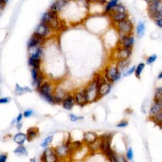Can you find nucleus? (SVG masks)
I'll list each match as a JSON object with an SVG mask.
<instances>
[{
	"label": "nucleus",
	"mask_w": 162,
	"mask_h": 162,
	"mask_svg": "<svg viewBox=\"0 0 162 162\" xmlns=\"http://www.w3.org/2000/svg\"><path fill=\"white\" fill-rule=\"evenodd\" d=\"M102 76L101 72L96 73L92 80L84 86L88 104L96 103L100 100L98 93V82Z\"/></svg>",
	"instance_id": "f257e3e1"
},
{
	"label": "nucleus",
	"mask_w": 162,
	"mask_h": 162,
	"mask_svg": "<svg viewBox=\"0 0 162 162\" xmlns=\"http://www.w3.org/2000/svg\"><path fill=\"white\" fill-rule=\"evenodd\" d=\"M56 83L52 79H46L36 91L41 98L47 103L56 105L54 97V89Z\"/></svg>",
	"instance_id": "f03ea898"
},
{
	"label": "nucleus",
	"mask_w": 162,
	"mask_h": 162,
	"mask_svg": "<svg viewBox=\"0 0 162 162\" xmlns=\"http://www.w3.org/2000/svg\"><path fill=\"white\" fill-rule=\"evenodd\" d=\"M41 22L49 25L54 31L63 30L65 25H63V21L60 20L59 13L50 10L44 12L41 18Z\"/></svg>",
	"instance_id": "7ed1b4c3"
},
{
	"label": "nucleus",
	"mask_w": 162,
	"mask_h": 162,
	"mask_svg": "<svg viewBox=\"0 0 162 162\" xmlns=\"http://www.w3.org/2000/svg\"><path fill=\"white\" fill-rule=\"evenodd\" d=\"M72 141L71 138H68L66 141L54 147L56 155L64 162L70 159L74 154V151L72 146Z\"/></svg>",
	"instance_id": "20e7f679"
},
{
	"label": "nucleus",
	"mask_w": 162,
	"mask_h": 162,
	"mask_svg": "<svg viewBox=\"0 0 162 162\" xmlns=\"http://www.w3.org/2000/svg\"><path fill=\"white\" fill-rule=\"evenodd\" d=\"M113 134L111 133L103 134L99 136V152L107 158L115 150L112 148Z\"/></svg>",
	"instance_id": "39448f33"
},
{
	"label": "nucleus",
	"mask_w": 162,
	"mask_h": 162,
	"mask_svg": "<svg viewBox=\"0 0 162 162\" xmlns=\"http://www.w3.org/2000/svg\"><path fill=\"white\" fill-rule=\"evenodd\" d=\"M101 74L107 81L113 84L117 83L122 77V73L119 70L115 62L106 65Z\"/></svg>",
	"instance_id": "423d86ee"
},
{
	"label": "nucleus",
	"mask_w": 162,
	"mask_h": 162,
	"mask_svg": "<svg viewBox=\"0 0 162 162\" xmlns=\"http://www.w3.org/2000/svg\"><path fill=\"white\" fill-rule=\"evenodd\" d=\"M114 25L118 31L119 36L133 35L134 25L132 20L129 19L114 24Z\"/></svg>",
	"instance_id": "0eeeda50"
},
{
	"label": "nucleus",
	"mask_w": 162,
	"mask_h": 162,
	"mask_svg": "<svg viewBox=\"0 0 162 162\" xmlns=\"http://www.w3.org/2000/svg\"><path fill=\"white\" fill-rule=\"evenodd\" d=\"M30 74L32 78V85L34 89L37 91L42 83L46 80V75L41 69H30Z\"/></svg>",
	"instance_id": "6e6552de"
},
{
	"label": "nucleus",
	"mask_w": 162,
	"mask_h": 162,
	"mask_svg": "<svg viewBox=\"0 0 162 162\" xmlns=\"http://www.w3.org/2000/svg\"><path fill=\"white\" fill-rule=\"evenodd\" d=\"M133 55V48H125L117 46L113 53L112 57L114 61L130 59Z\"/></svg>",
	"instance_id": "1a4fd4ad"
},
{
	"label": "nucleus",
	"mask_w": 162,
	"mask_h": 162,
	"mask_svg": "<svg viewBox=\"0 0 162 162\" xmlns=\"http://www.w3.org/2000/svg\"><path fill=\"white\" fill-rule=\"evenodd\" d=\"M148 13L149 17L153 20L158 18H162V2L161 0L148 4Z\"/></svg>",
	"instance_id": "9d476101"
},
{
	"label": "nucleus",
	"mask_w": 162,
	"mask_h": 162,
	"mask_svg": "<svg viewBox=\"0 0 162 162\" xmlns=\"http://www.w3.org/2000/svg\"><path fill=\"white\" fill-rule=\"evenodd\" d=\"M41 162H64L56 155L54 147L50 146L44 150L41 157Z\"/></svg>",
	"instance_id": "9b49d317"
},
{
	"label": "nucleus",
	"mask_w": 162,
	"mask_h": 162,
	"mask_svg": "<svg viewBox=\"0 0 162 162\" xmlns=\"http://www.w3.org/2000/svg\"><path fill=\"white\" fill-rule=\"evenodd\" d=\"M53 32L54 30L49 25L40 22V23L36 27L34 33L47 39L52 36Z\"/></svg>",
	"instance_id": "f8f14e48"
},
{
	"label": "nucleus",
	"mask_w": 162,
	"mask_h": 162,
	"mask_svg": "<svg viewBox=\"0 0 162 162\" xmlns=\"http://www.w3.org/2000/svg\"><path fill=\"white\" fill-rule=\"evenodd\" d=\"M113 88V84L107 81L103 76L101 77L98 82V93L100 98L101 99L103 97L109 94Z\"/></svg>",
	"instance_id": "ddd939ff"
},
{
	"label": "nucleus",
	"mask_w": 162,
	"mask_h": 162,
	"mask_svg": "<svg viewBox=\"0 0 162 162\" xmlns=\"http://www.w3.org/2000/svg\"><path fill=\"white\" fill-rule=\"evenodd\" d=\"M67 89L65 88L60 84H56L54 89V97L56 105H61L63 100L70 92Z\"/></svg>",
	"instance_id": "4468645a"
},
{
	"label": "nucleus",
	"mask_w": 162,
	"mask_h": 162,
	"mask_svg": "<svg viewBox=\"0 0 162 162\" xmlns=\"http://www.w3.org/2000/svg\"><path fill=\"white\" fill-rule=\"evenodd\" d=\"M76 105L80 107H84L88 105V100L86 99L84 87L77 89L72 91Z\"/></svg>",
	"instance_id": "2eb2a0df"
},
{
	"label": "nucleus",
	"mask_w": 162,
	"mask_h": 162,
	"mask_svg": "<svg viewBox=\"0 0 162 162\" xmlns=\"http://www.w3.org/2000/svg\"><path fill=\"white\" fill-rule=\"evenodd\" d=\"M47 39L43 38L35 33H33L27 42V50L31 48L44 46Z\"/></svg>",
	"instance_id": "dca6fc26"
},
{
	"label": "nucleus",
	"mask_w": 162,
	"mask_h": 162,
	"mask_svg": "<svg viewBox=\"0 0 162 162\" xmlns=\"http://www.w3.org/2000/svg\"><path fill=\"white\" fill-rule=\"evenodd\" d=\"M99 136L100 135L95 132L87 131L83 133L82 141L86 146H89L98 141Z\"/></svg>",
	"instance_id": "f3484780"
},
{
	"label": "nucleus",
	"mask_w": 162,
	"mask_h": 162,
	"mask_svg": "<svg viewBox=\"0 0 162 162\" xmlns=\"http://www.w3.org/2000/svg\"><path fill=\"white\" fill-rule=\"evenodd\" d=\"M61 105L64 110L67 111H71L74 108L76 104L72 91H70L63 100Z\"/></svg>",
	"instance_id": "a211bd4d"
},
{
	"label": "nucleus",
	"mask_w": 162,
	"mask_h": 162,
	"mask_svg": "<svg viewBox=\"0 0 162 162\" xmlns=\"http://www.w3.org/2000/svg\"><path fill=\"white\" fill-rule=\"evenodd\" d=\"M134 42L135 39L133 35L121 36H119V40L117 46L125 48H133L134 44Z\"/></svg>",
	"instance_id": "6ab92c4d"
},
{
	"label": "nucleus",
	"mask_w": 162,
	"mask_h": 162,
	"mask_svg": "<svg viewBox=\"0 0 162 162\" xmlns=\"http://www.w3.org/2000/svg\"><path fill=\"white\" fill-rule=\"evenodd\" d=\"M161 110L162 99H153L149 109V118L155 115Z\"/></svg>",
	"instance_id": "aec40b11"
},
{
	"label": "nucleus",
	"mask_w": 162,
	"mask_h": 162,
	"mask_svg": "<svg viewBox=\"0 0 162 162\" xmlns=\"http://www.w3.org/2000/svg\"><path fill=\"white\" fill-rule=\"evenodd\" d=\"M69 3L67 0H55L51 5L50 10L59 13L67 7Z\"/></svg>",
	"instance_id": "412c9836"
},
{
	"label": "nucleus",
	"mask_w": 162,
	"mask_h": 162,
	"mask_svg": "<svg viewBox=\"0 0 162 162\" xmlns=\"http://www.w3.org/2000/svg\"><path fill=\"white\" fill-rule=\"evenodd\" d=\"M43 48L44 46H40V47L31 48V49L28 50L29 58L43 60V57L44 55Z\"/></svg>",
	"instance_id": "4be33fe9"
},
{
	"label": "nucleus",
	"mask_w": 162,
	"mask_h": 162,
	"mask_svg": "<svg viewBox=\"0 0 162 162\" xmlns=\"http://www.w3.org/2000/svg\"><path fill=\"white\" fill-rule=\"evenodd\" d=\"M39 129L37 127H29L26 131V137L27 141L32 142L39 136Z\"/></svg>",
	"instance_id": "5701e85b"
},
{
	"label": "nucleus",
	"mask_w": 162,
	"mask_h": 162,
	"mask_svg": "<svg viewBox=\"0 0 162 162\" xmlns=\"http://www.w3.org/2000/svg\"><path fill=\"white\" fill-rule=\"evenodd\" d=\"M111 21L114 24L119 22L128 19V14L127 12L125 13H110L108 15Z\"/></svg>",
	"instance_id": "b1692460"
},
{
	"label": "nucleus",
	"mask_w": 162,
	"mask_h": 162,
	"mask_svg": "<svg viewBox=\"0 0 162 162\" xmlns=\"http://www.w3.org/2000/svg\"><path fill=\"white\" fill-rule=\"evenodd\" d=\"M106 160L108 162H129L125 155L119 153L115 150L106 158Z\"/></svg>",
	"instance_id": "393cba45"
},
{
	"label": "nucleus",
	"mask_w": 162,
	"mask_h": 162,
	"mask_svg": "<svg viewBox=\"0 0 162 162\" xmlns=\"http://www.w3.org/2000/svg\"><path fill=\"white\" fill-rule=\"evenodd\" d=\"M31 92H32V89L29 86H22L19 84H15L14 89V93L15 96H20Z\"/></svg>",
	"instance_id": "a878e982"
},
{
	"label": "nucleus",
	"mask_w": 162,
	"mask_h": 162,
	"mask_svg": "<svg viewBox=\"0 0 162 162\" xmlns=\"http://www.w3.org/2000/svg\"><path fill=\"white\" fill-rule=\"evenodd\" d=\"M13 141L17 145H24L25 142L27 141V137L25 133L21 131H19L16 133L13 137Z\"/></svg>",
	"instance_id": "bb28decb"
},
{
	"label": "nucleus",
	"mask_w": 162,
	"mask_h": 162,
	"mask_svg": "<svg viewBox=\"0 0 162 162\" xmlns=\"http://www.w3.org/2000/svg\"><path fill=\"white\" fill-rule=\"evenodd\" d=\"M114 62L115 63L116 66L117 67L119 70L122 73H123L124 71H125L129 67V66H130V64H131L130 59L119 60V61H116Z\"/></svg>",
	"instance_id": "cd10ccee"
},
{
	"label": "nucleus",
	"mask_w": 162,
	"mask_h": 162,
	"mask_svg": "<svg viewBox=\"0 0 162 162\" xmlns=\"http://www.w3.org/2000/svg\"><path fill=\"white\" fill-rule=\"evenodd\" d=\"M29 66L30 69H41L43 60L41 59H34L28 57L27 61Z\"/></svg>",
	"instance_id": "c85d7f7f"
},
{
	"label": "nucleus",
	"mask_w": 162,
	"mask_h": 162,
	"mask_svg": "<svg viewBox=\"0 0 162 162\" xmlns=\"http://www.w3.org/2000/svg\"><path fill=\"white\" fill-rule=\"evenodd\" d=\"M13 153L20 156H27L29 155V151L24 145H18L13 150Z\"/></svg>",
	"instance_id": "c756f323"
},
{
	"label": "nucleus",
	"mask_w": 162,
	"mask_h": 162,
	"mask_svg": "<svg viewBox=\"0 0 162 162\" xmlns=\"http://www.w3.org/2000/svg\"><path fill=\"white\" fill-rule=\"evenodd\" d=\"M119 3V0H109L105 4L104 13L108 15Z\"/></svg>",
	"instance_id": "7c9ffc66"
},
{
	"label": "nucleus",
	"mask_w": 162,
	"mask_h": 162,
	"mask_svg": "<svg viewBox=\"0 0 162 162\" xmlns=\"http://www.w3.org/2000/svg\"><path fill=\"white\" fill-rule=\"evenodd\" d=\"M145 30H146V25L144 22H139L136 29V35L138 38H142L144 36L145 34Z\"/></svg>",
	"instance_id": "2f4dec72"
},
{
	"label": "nucleus",
	"mask_w": 162,
	"mask_h": 162,
	"mask_svg": "<svg viewBox=\"0 0 162 162\" xmlns=\"http://www.w3.org/2000/svg\"><path fill=\"white\" fill-rule=\"evenodd\" d=\"M53 139H54V136L53 134H50L49 136H47V137H46L44 139V140L41 143V144H40L41 147L43 149L50 147V145L52 144V142L53 141Z\"/></svg>",
	"instance_id": "473e14b6"
},
{
	"label": "nucleus",
	"mask_w": 162,
	"mask_h": 162,
	"mask_svg": "<svg viewBox=\"0 0 162 162\" xmlns=\"http://www.w3.org/2000/svg\"><path fill=\"white\" fill-rule=\"evenodd\" d=\"M145 67H146V63L144 62L139 63L137 66H136L134 75L137 79H141L142 73L144 69H145Z\"/></svg>",
	"instance_id": "72a5a7b5"
},
{
	"label": "nucleus",
	"mask_w": 162,
	"mask_h": 162,
	"mask_svg": "<svg viewBox=\"0 0 162 162\" xmlns=\"http://www.w3.org/2000/svg\"><path fill=\"white\" fill-rule=\"evenodd\" d=\"M125 12H127L125 7L123 4L119 3L109 13H125Z\"/></svg>",
	"instance_id": "f704fd0d"
},
{
	"label": "nucleus",
	"mask_w": 162,
	"mask_h": 162,
	"mask_svg": "<svg viewBox=\"0 0 162 162\" xmlns=\"http://www.w3.org/2000/svg\"><path fill=\"white\" fill-rule=\"evenodd\" d=\"M125 156L126 157V158L127 159V160L130 162L131 161L134 160V150L133 149L132 147H128L126 150L125 151Z\"/></svg>",
	"instance_id": "c9c22d12"
},
{
	"label": "nucleus",
	"mask_w": 162,
	"mask_h": 162,
	"mask_svg": "<svg viewBox=\"0 0 162 162\" xmlns=\"http://www.w3.org/2000/svg\"><path fill=\"white\" fill-rule=\"evenodd\" d=\"M69 120L72 122H77L78 121L83 120L84 119V116L77 115L75 114H74V113H70L69 115Z\"/></svg>",
	"instance_id": "e433bc0d"
},
{
	"label": "nucleus",
	"mask_w": 162,
	"mask_h": 162,
	"mask_svg": "<svg viewBox=\"0 0 162 162\" xmlns=\"http://www.w3.org/2000/svg\"><path fill=\"white\" fill-rule=\"evenodd\" d=\"M153 99H162V86H158L155 89Z\"/></svg>",
	"instance_id": "4c0bfd02"
},
{
	"label": "nucleus",
	"mask_w": 162,
	"mask_h": 162,
	"mask_svg": "<svg viewBox=\"0 0 162 162\" xmlns=\"http://www.w3.org/2000/svg\"><path fill=\"white\" fill-rule=\"evenodd\" d=\"M135 69H136V66H135V65L132 66V67H128L125 71H124V72L122 73V77H127L132 75L133 74H134Z\"/></svg>",
	"instance_id": "58836bf2"
},
{
	"label": "nucleus",
	"mask_w": 162,
	"mask_h": 162,
	"mask_svg": "<svg viewBox=\"0 0 162 162\" xmlns=\"http://www.w3.org/2000/svg\"><path fill=\"white\" fill-rule=\"evenodd\" d=\"M157 55L156 54L151 55V56H148L146 60V65H152L153 63H155L157 60Z\"/></svg>",
	"instance_id": "ea45409f"
},
{
	"label": "nucleus",
	"mask_w": 162,
	"mask_h": 162,
	"mask_svg": "<svg viewBox=\"0 0 162 162\" xmlns=\"http://www.w3.org/2000/svg\"><path fill=\"white\" fill-rule=\"evenodd\" d=\"M33 114H34V110L30 108H28L23 112L24 117L26 118V119L32 117V115H33Z\"/></svg>",
	"instance_id": "a19ab883"
},
{
	"label": "nucleus",
	"mask_w": 162,
	"mask_h": 162,
	"mask_svg": "<svg viewBox=\"0 0 162 162\" xmlns=\"http://www.w3.org/2000/svg\"><path fill=\"white\" fill-rule=\"evenodd\" d=\"M128 125V122L127 120H122L117 124L116 127L119 128H126Z\"/></svg>",
	"instance_id": "79ce46f5"
},
{
	"label": "nucleus",
	"mask_w": 162,
	"mask_h": 162,
	"mask_svg": "<svg viewBox=\"0 0 162 162\" xmlns=\"http://www.w3.org/2000/svg\"><path fill=\"white\" fill-rule=\"evenodd\" d=\"M8 158V156L7 153H0V162H7Z\"/></svg>",
	"instance_id": "37998d69"
},
{
	"label": "nucleus",
	"mask_w": 162,
	"mask_h": 162,
	"mask_svg": "<svg viewBox=\"0 0 162 162\" xmlns=\"http://www.w3.org/2000/svg\"><path fill=\"white\" fill-rule=\"evenodd\" d=\"M10 101V98L9 97H2L0 98V105L8 104Z\"/></svg>",
	"instance_id": "c03bdc74"
},
{
	"label": "nucleus",
	"mask_w": 162,
	"mask_h": 162,
	"mask_svg": "<svg viewBox=\"0 0 162 162\" xmlns=\"http://www.w3.org/2000/svg\"><path fill=\"white\" fill-rule=\"evenodd\" d=\"M155 24L160 28H162V18H158L153 20Z\"/></svg>",
	"instance_id": "a18cd8bd"
},
{
	"label": "nucleus",
	"mask_w": 162,
	"mask_h": 162,
	"mask_svg": "<svg viewBox=\"0 0 162 162\" xmlns=\"http://www.w3.org/2000/svg\"><path fill=\"white\" fill-rule=\"evenodd\" d=\"M24 115H23V113H19L18 115L17 116V117L15 118L16 119V122L17 123H20V122H22L23 119H24Z\"/></svg>",
	"instance_id": "49530a36"
},
{
	"label": "nucleus",
	"mask_w": 162,
	"mask_h": 162,
	"mask_svg": "<svg viewBox=\"0 0 162 162\" xmlns=\"http://www.w3.org/2000/svg\"><path fill=\"white\" fill-rule=\"evenodd\" d=\"M15 126H16V128H17V130L19 131H20V130H21V129H22V127H23V124H22V122L17 123V124H16Z\"/></svg>",
	"instance_id": "de8ad7c7"
},
{
	"label": "nucleus",
	"mask_w": 162,
	"mask_h": 162,
	"mask_svg": "<svg viewBox=\"0 0 162 162\" xmlns=\"http://www.w3.org/2000/svg\"><path fill=\"white\" fill-rule=\"evenodd\" d=\"M108 2V0H98V3L101 5H105Z\"/></svg>",
	"instance_id": "09e8293b"
},
{
	"label": "nucleus",
	"mask_w": 162,
	"mask_h": 162,
	"mask_svg": "<svg viewBox=\"0 0 162 162\" xmlns=\"http://www.w3.org/2000/svg\"><path fill=\"white\" fill-rule=\"evenodd\" d=\"M8 2H9V0H0V3H2L3 5H4L5 6H6V5L8 3Z\"/></svg>",
	"instance_id": "8fccbe9b"
},
{
	"label": "nucleus",
	"mask_w": 162,
	"mask_h": 162,
	"mask_svg": "<svg viewBox=\"0 0 162 162\" xmlns=\"http://www.w3.org/2000/svg\"><path fill=\"white\" fill-rule=\"evenodd\" d=\"M86 1L89 3H98V0H86Z\"/></svg>",
	"instance_id": "3c124183"
},
{
	"label": "nucleus",
	"mask_w": 162,
	"mask_h": 162,
	"mask_svg": "<svg viewBox=\"0 0 162 162\" xmlns=\"http://www.w3.org/2000/svg\"><path fill=\"white\" fill-rule=\"evenodd\" d=\"M144 1L146 3H148V4H150V3L156 1V0H144Z\"/></svg>",
	"instance_id": "603ef678"
},
{
	"label": "nucleus",
	"mask_w": 162,
	"mask_h": 162,
	"mask_svg": "<svg viewBox=\"0 0 162 162\" xmlns=\"http://www.w3.org/2000/svg\"><path fill=\"white\" fill-rule=\"evenodd\" d=\"M16 124H17V122H16V119H13L12 120V121L11 122V125H16Z\"/></svg>",
	"instance_id": "864d4df0"
},
{
	"label": "nucleus",
	"mask_w": 162,
	"mask_h": 162,
	"mask_svg": "<svg viewBox=\"0 0 162 162\" xmlns=\"http://www.w3.org/2000/svg\"><path fill=\"white\" fill-rule=\"evenodd\" d=\"M30 162H37L36 158H31L30 159Z\"/></svg>",
	"instance_id": "5fc2aeb1"
},
{
	"label": "nucleus",
	"mask_w": 162,
	"mask_h": 162,
	"mask_svg": "<svg viewBox=\"0 0 162 162\" xmlns=\"http://www.w3.org/2000/svg\"><path fill=\"white\" fill-rule=\"evenodd\" d=\"M162 79V71L158 75V79Z\"/></svg>",
	"instance_id": "6e6d98bb"
},
{
	"label": "nucleus",
	"mask_w": 162,
	"mask_h": 162,
	"mask_svg": "<svg viewBox=\"0 0 162 162\" xmlns=\"http://www.w3.org/2000/svg\"><path fill=\"white\" fill-rule=\"evenodd\" d=\"M67 1L69 2H72V1H75V0H67Z\"/></svg>",
	"instance_id": "4d7b16f0"
},
{
	"label": "nucleus",
	"mask_w": 162,
	"mask_h": 162,
	"mask_svg": "<svg viewBox=\"0 0 162 162\" xmlns=\"http://www.w3.org/2000/svg\"><path fill=\"white\" fill-rule=\"evenodd\" d=\"M130 162H135V161L133 160V161H130Z\"/></svg>",
	"instance_id": "13d9d810"
},
{
	"label": "nucleus",
	"mask_w": 162,
	"mask_h": 162,
	"mask_svg": "<svg viewBox=\"0 0 162 162\" xmlns=\"http://www.w3.org/2000/svg\"><path fill=\"white\" fill-rule=\"evenodd\" d=\"M0 13H1V11H0Z\"/></svg>",
	"instance_id": "bf43d9fd"
},
{
	"label": "nucleus",
	"mask_w": 162,
	"mask_h": 162,
	"mask_svg": "<svg viewBox=\"0 0 162 162\" xmlns=\"http://www.w3.org/2000/svg\"><path fill=\"white\" fill-rule=\"evenodd\" d=\"M161 111H162V110H161Z\"/></svg>",
	"instance_id": "052dcab7"
}]
</instances>
